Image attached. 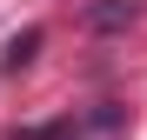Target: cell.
Listing matches in <instances>:
<instances>
[{
	"label": "cell",
	"instance_id": "cell-1",
	"mask_svg": "<svg viewBox=\"0 0 147 140\" xmlns=\"http://www.w3.org/2000/svg\"><path fill=\"white\" fill-rule=\"evenodd\" d=\"M134 20H140V0H94L80 13V27L87 33H120V27H134Z\"/></svg>",
	"mask_w": 147,
	"mask_h": 140
},
{
	"label": "cell",
	"instance_id": "cell-2",
	"mask_svg": "<svg viewBox=\"0 0 147 140\" xmlns=\"http://www.w3.org/2000/svg\"><path fill=\"white\" fill-rule=\"evenodd\" d=\"M34 54H40V27H27V33H13V40H7V54H0V67H7V74H20V67H27Z\"/></svg>",
	"mask_w": 147,
	"mask_h": 140
}]
</instances>
